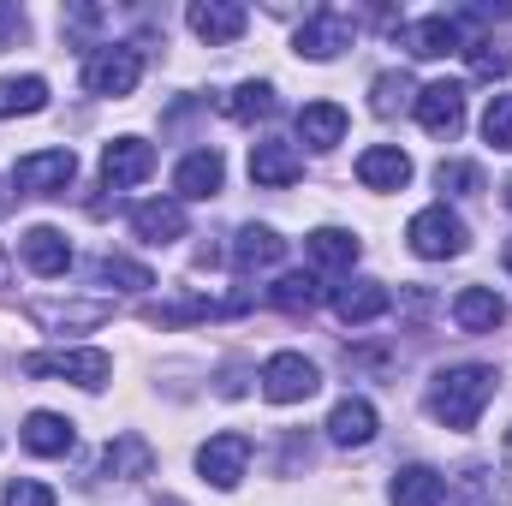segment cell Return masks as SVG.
Segmentation results:
<instances>
[{"label":"cell","instance_id":"14","mask_svg":"<svg viewBox=\"0 0 512 506\" xmlns=\"http://www.w3.org/2000/svg\"><path fill=\"white\" fill-rule=\"evenodd\" d=\"M131 233H137L143 245H173V239H185V203H173V197L137 203V209H131Z\"/></svg>","mask_w":512,"mask_h":506},{"label":"cell","instance_id":"5","mask_svg":"<svg viewBox=\"0 0 512 506\" xmlns=\"http://www.w3.org/2000/svg\"><path fill=\"white\" fill-rule=\"evenodd\" d=\"M322 387L316 376V364L304 358V352H274L268 364H262V399L268 405H298V399H310Z\"/></svg>","mask_w":512,"mask_h":506},{"label":"cell","instance_id":"3","mask_svg":"<svg viewBox=\"0 0 512 506\" xmlns=\"http://www.w3.org/2000/svg\"><path fill=\"white\" fill-rule=\"evenodd\" d=\"M24 376H60V381H78V387H108L114 376V358L102 352V346H84V352H30L24 364H18Z\"/></svg>","mask_w":512,"mask_h":506},{"label":"cell","instance_id":"21","mask_svg":"<svg viewBox=\"0 0 512 506\" xmlns=\"http://www.w3.org/2000/svg\"><path fill=\"white\" fill-rule=\"evenodd\" d=\"M453 322H459L465 334H495V328L507 322V304H501L489 286H465V292L453 298Z\"/></svg>","mask_w":512,"mask_h":506},{"label":"cell","instance_id":"7","mask_svg":"<svg viewBox=\"0 0 512 506\" xmlns=\"http://www.w3.org/2000/svg\"><path fill=\"white\" fill-rule=\"evenodd\" d=\"M346 48H352V18H346V12L322 6V12H310V18L298 24V54H304V60H334V54H346Z\"/></svg>","mask_w":512,"mask_h":506},{"label":"cell","instance_id":"37","mask_svg":"<svg viewBox=\"0 0 512 506\" xmlns=\"http://www.w3.org/2000/svg\"><path fill=\"white\" fill-rule=\"evenodd\" d=\"M6 506H54V489L36 477H18V483H6Z\"/></svg>","mask_w":512,"mask_h":506},{"label":"cell","instance_id":"42","mask_svg":"<svg viewBox=\"0 0 512 506\" xmlns=\"http://www.w3.org/2000/svg\"><path fill=\"white\" fill-rule=\"evenodd\" d=\"M507 268H512V239H507Z\"/></svg>","mask_w":512,"mask_h":506},{"label":"cell","instance_id":"29","mask_svg":"<svg viewBox=\"0 0 512 506\" xmlns=\"http://www.w3.org/2000/svg\"><path fill=\"white\" fill-rule=\"evenodd\" d=\"M42 108H48V84H42L36 72L0 78V120H12V114H42Z\"/></svg>","mask_w":512,"mask_h":506},{"label":"cell","instance_id":"16","mask_svg":"<svg viewBox=\"0 0 512 506\" xmlns=\"http://www.w3.org/2000/svg\"><path fill=\"white\" fill-rule=\"evenodd\" d=\"M298 173H304V155H298L286 137H262V143H251V179L256 185L280 191V185H292Z\"/></svg>","mask_w":512,"mask_h":506},{"label":"cell","instance_id":"4","mask_svg":"<svg viewBox=\"0 0 512 506\" xmlns=\"http://www.w3.org/2000/svg\"><path fill=\"white\" fill-rule=\"evenodd\" d=\"M137 78H143V54L131 42H108L84 60V90L90 96H131Z\"/></svg>","mask_w":512,"mask_h":506},{"label":"cell","instance_id":"28","mask_svg":"<svg viewBox=\"0 0 512 506\" xmlns=\"http://www.w3.org/2000/svg\"><path fill=\"white\" fill-rule=\"evenodd\" d=\"M304 251L316 268H352L358 262V239L346 233V227H316L310 239H304Z\"/></svg>","mask_w":512,"mask_h":506},{"label":"cell","instance_id":"44","mask_svg":"<svg viewBox=\"0 0 512 506\" xmlns=\"http://www.w3.org/2000/svg\"><path fill=\"white\" fill-rule=\"evenodd\" d=\"M167 506H179V501H167Z\"/></svg>","mask_w":512,"mask_h":506},{"label":"cell","instance_id":"19","mask_svg":"<svg viewBox=\"0 0 512 506\" xmlns=\"http://www.w3.org/2000/svg\"><path fill=\"white\" fill-rule=\"evenodd\" d=\"M328 441L334 447H370L376 441V405L370 399H340L328 411Z\"/></svg>","mask_w":512,"mask_h":506},{"label":"cell","instance_id":"23","mask_svg":"<svg viewBox=\"0 0 512 506\" xmlns=\"http://www.w3.org/2000/svg\"><path fill=\"white\" fill-rule=\"evenodd\" d=\"M358 179H364L370 191H399V185L411 179V155L393 149V143H376V149L358 155Z\"/></svg>","mask_w":512,"mask_h":506},{"label":"cell","instance_id":"1","mask_svg":"<svg viewBox=\"0 0 512 506\" xmlns=\"http://www.w3.org/2000/svg\"><path fill=\"white\" fill-rule=\"evenodd\" d=\"M495 370L489 364H453L429 381V417L447 423V429H477V417L489 411L495 399Z\"/></svg>","mask_w":512,"mask_h":506},{"label":"cell","instance_id":"26","mask_svg":"<svg viewBox=\"0 0 512 506\" xmlns=\"http://www.w3.org/2000/svg\"><path fill=\"white\" fill-rule=\"evenodd\" d=\"M298 137H304L310 149H334V143L346 137V108H340V102H310V108H298Z\"/></svg>","mask_w":512,"mask_h":506},{"label":"cell","instance_id":"10","mask_svg":"<svg viewBox=\"0 0 512 506\" xmlns=\"http://www.w3.org/2000/svg\"><path fill=\"white\" fill-rule=\"evenodd\" d=\"M245 24H251V12H245L239 0H197V6H191V30H197V42H209V48L239 42Z\"/></svg>","mask_w":512,"mask_h":506},{"label":"cell","instance_id":"40","mask_svg":"<svg viewBox=\"0 0 512 506\" xmlns=\"http://www.w3.org/2000/svg\"><path fill=\"white\" fill-rule=\"evenodd\" d=\"M6 280H12V262H6V251H0V286H6Z\"/></svg>","mask_w":512,"mask_h":506},{"label":"cell","instance_id":"31","mask_svg":"<svg viewBox=\"0 0 512 506\" xmlns=\"http://www.w3.org/2000/svg\"><path fill=\"white\" fill-rule=\"evenodd\" d=\"M233 120H268L274 114V84H262V78H251V84H239L227 102H221Z\"/></svg>","mask_w":512,"mask_h":506},{"label":"cell","instance_id":"32","mask_svg":"<svg viewBox=\"0 0 512 506\" xmlns=\"http://www.w3.org/2000/svg\"><path fill=\"white\" fill-rule=\"evenodd\" d=\"M96 280H102V286H120V292H149V286H155V274H149L143 262H126V256H102V262H96Z\"/></svg>","mask_w":512,"mask_h":506},{"label":"cell","instance_id":"41","mask_svg":"<svg viewBox=\"0 0 512 506\" xmlns=\"http://www.w3.org/2000/svg\"><path fill=\"white\" fill-rule=\"evenodd\" d=\"M507 471H512V429H507Z\"/></svg>","mask_w":512,"mask_h":506},{"label":"cell","instance_id":"17","mask_svg":"<svg viewBox=\"0 0 512 506\" xmlns=\"http://www.w3.org/2000/svg\"><path fill=\"white\" fill-rule=\"evenodd\" d=\"M393 310V292H387L382 280H346V286H334V316L340 322H376Z\"/></svg>","mask_w":512,"mask_h":506},{"label":"cell","instance_id":"13","mask_svg":"<svg viewBox=\"0 0 512 506\" xmlns=\"http://www.w3.org/2000/svg\"><path fill=\"white\" fill-rule=\"evenodd\" d=\"M221 179H227V161H221L215 149H191V155L173 167V191L191 197V203H209V197L221 191Z\"/></svg>","mask_w":512,"mask_h":506},{"label":"cell","instance_id":"36","mask_svg":"<svg viewBox=\"0 0 512 506\" xmlns=\"http://www.w3.org/2000/svg\"><path fill=\"white\" fill-rule=\"evenodd\" d=\"M483 137H489L495 149H512V96H495V102H489V114H483Z\"/></svg>","mask_w":512,"mask_h":506},{"label":"cell","instance_id":"27","mask_svg":"<svg viewBox=\"0 0 512 506\" xmlns=\"http://www.w3.org/2000/svg\"><path fill=\"white\" fill-rule=\"evenodd\" d=\"M102 471H108V477H120V483H137V477H149V471H155V453H149V441H143V435H120V441H108Z\"/></svg>","mask_w":512,"mask_h":506},{"label":"cell","instance_id":"39","mask_svg":"<svg viewBox=\"0 0 512 506\" xmlns=\"http://www.w3.org/2000/svg\"><path fill=\"white\" fill-rule=\"evenodd\" d=\"M12 209V179H0V215Z\"/></svg>","mask_w":512,"mask_h":506},{"label":"cell","instance_id":"25","mask_svg":"<svg viewBox=\"0 0 512 506\" xmlns=\"http://www.w3.org/2000/svg\"><path fill=\"white\" fill-rule=\"evenodd\" d=\"M286 251V239L274 233V227H239V239H233V268L239 274H262V268H274Z\"/></svg>","mask_w":512,"mask_h":506},{"label":"cell","instance_id":"15","mask_svg":"<svg viewBox=\"0 0 512 506\" xmlns=\"http://www.w3.org/2000/svg\"><path fill=\"white\" fill-rule=\"evenodd\" d=\"M108 316H114L108 298H90V304H48V298H36L30 304V322H42L48 334H84V328H96Z\"/></svg>","mask_w":512,"mask_h":506},{"label":"cell","instance_id":"33","mask_svg":"<svg viewBox=\"0 0 512 506\" xmlns=\"http://www.w3.org/2000/svg\"><path fill=\"white\" fill-rule=\"evenodd\" d=\"M411 96H417V90H411V78H405V72H382V78L370 84V108H376V120H393Z\"/></svg>","mask_w":512,"mask_h":506},{"label":"cell","instance_id":"34","mask_svg":"<svg viewBox=\"0 0 512 506\" xmlns=\"http://www.w3.org/2000/svg\"><path fill=\"white\" fill-rule=\"evenodd\" d=\"M435 185L453 191V197H471V191H483V167L477 161H441L435 167Z\"/></svg>","mask_w":512,"mask_h":506},{"label":"cell","instance_id":"20","mask_svg":"<svg viewBox=\"0 0 512 506\" xmlns=\"http://www.w3.org/2000/svg\"><path fill=\"white\" fill-rule=\"evenodd\" d=\"M387 501L393 506H441L447 501V477L429 471V465H405V471H393Z\"/></svg>","mask_w":512,"mask_h":506},{"label":"cell","instance_id":"12","mask_svg":"<svg viewBox=\"0 0 512 506\" xmlns=\"http://www.w3.org/2000/svg\"><path fill=\"white\" fill-rule=\"evenodd\" d=\"M417 60H447V54H459L465 48V36H459V18H447V12H429V18H417V24H405V36H399Z\"/></svg>","mask_w":512,"mask_h":506},{"label":"cell","instance_id":"43","mask_svg":"<svg viewBox=\"0 0 512 506\" xmlns=\"http://www.w3.org/2000/svg\"><path fill=\"white\" fill-rule=\"evenodd\" d=\"M507 209H512V185H507Z\"/></svg>","mask_w":512,"mask_h":506},{"label":"cell","instance_id":"30","mask_svg":"<svg viewBox=\"0 0 512 506\" xmlns=\"http://www.w3.org/2000/svg\"><path fill=\"white\" fill-rule=\"evenodd\" d=\"M316 298H322V280H316V274H280V280L268 286V304H274V310H292V316H298V310H316Z\"/></svg>","mask_w":512,"mask_h":506},{"label":"cell","instance_id":"22","mask_svg":"<svg viewBox=\"0 0 512 506\" xmlns=\"http://www.w3.org/2000/svg\"><path fill=\"white\" fill-rule=\"evenodd\" d=\"M72 441H78V435H72V423H66L60 411H30V417H24V447H30L36 459H66Z\"/></svg>","mask_w":512,"mask_h":506},{"label":"cell","instance_id":"24","mask_svg":"<svg viewBox=\"0 0 512 506\" xmlns=\"http://www.w3.org/2000/svg\"><path fill=\"white\" fill-rule=\"evenodd\" d=\"M453 506H507V477L495 465H465L453 477Z\"/></svg>","mask_w":512,"mask_h":506},{"label":"cell","instance_id":"9","mask_svg":"<svg viewBox=\"0 0 512 506\" xmlns=\"http://www.w3.org/2000/svg\"><path fill=\"white\" fill-rule=\"evenodd\" d=\"M417 126L429 137H459L465 126V84H429L417 90Z\"/></svg>","mask_w":512,"mask_h":506},{"label":"cell","instance_id":"38","mask_svg":"<svg viewBox=\"0 0 512 506\" xmlns=\"http://www.w3.org/2000/svg\"><path fill=\"white\" fill-rule=\"evenodd\" d=\"M18 36H24V12L18 6H0V54L18 48Z\"/></svg>","mask_w":512,"mask_h":506},{"label":"cell","instance_id":"35","mask_svg":"<svg viewBox=\"0 0 512 506\" xmlns=\"http://www.w3.org/2000/svg\"><path fill=\"white\" fill-rule=\"evenodd\" d=\"M465 60H471V72H477V78H507V72H512V54H507V48H495V42H471V48H465Z\"/></svg>","mask_w":512,"mask_h":506},{"label":"cell","instance_id":"6","mask_svg":"<svg viewBox=\"0 0 512 506\" xmlns=\"http://www.w3.org/2000/svg\"><path fill=\"white\" fill-rule=\"evenodd\" d=\"M78 179V155L72 149H36L12 167V185L30 191V197H60L66 185Z\"/></svg>","mask_w":512,"mask_h":506},{"label":"cell","instance_id":"11","mask_svg":"<svg viewBox=\"0 0 512 506\" xmlns=\"http://www.w3.org/2000/svg\"><path fill=\"white\" fill-rule=\"evenodd\" d=\"M155 173V149L143 143V137H114L108 149H102V179L114 185V191H126V185H143Z\"/></svg>","mask_w":512,"mask_h":506},{"label":"cell","instance_id":"2","mask_svg":"<svg viewBox=\"0 0 512 506\" xmlns=\"http://www.w3.org/2000/svg\"><path fill=\"white\" fill-rule=\"evenodd\" d=\"M405 239H411V251H417V256L447 262V256H465V245H471V227H465L447 203H435V209H417V215H411Z\"/></svg>","mask_w":512,"mask_h":506},{"label":"cell","instance_id":"8","mask_svg":"<svg viewBox=\"0 0 512 506\" xmlns=\"http://www.w3.org/2000/svg\"><path fill=\"white\" fill-rule=\"evenodd\" d=\"M245 465H251V435H215V441H203V453H197V471H203V483H215V489H239Z\"/></svg>","mask_w":512,"mask_h":506},{"label":"cell","instance_id":"18","mask_svg":"<svg viewBox=\"0 0 512 506\" xmlns=\"http://www.w3.org/2000/svg\"><path fill=\"white\" fill-rule=\"evenodd\" d=\"M18 251L30 262V274H42V280H60V274L72 268V245H66L60 227H30V233L18 239Z\"/></svg>","mask_w":512,"mask_h":506}]
</instances>
